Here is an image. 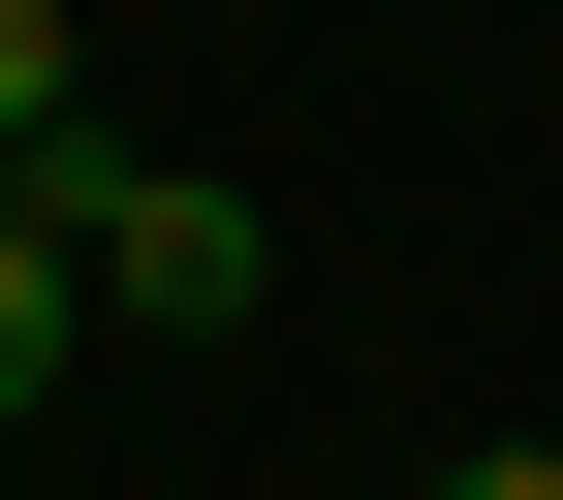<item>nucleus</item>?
Wrapping results in <instances>:
<instances>
[{"label": "nucleus", "mask_w": 563, "mask_h": 500, "mask_svg": "<svg viewBox=\"0 0 563 500\" xmlns=\"http://www.w3.org/2000/svg\"><path fill=\"white\" fill-rule=\"evenodd\" d=\"M32 188H63V251H95V313H157V344H220L251 281H282V220H251L220 157H125V125H95V157H32Z\"/></svg>", "instance_id": "f257e3e1"}, {"label": "nucleus", "mask_w": 563, "mask_h": 500, "mask_svg": "<svg viewBox=\"0 0 563 500\" xmlns=\"http://www.w3.org/2000/svg\"><path fill=\"white\" fill-rule=\"evenodd\" d=\"M63 313H95V251H63V188L0 157V407H63Z\"/></svg>", "instance_id": "f03ea898"}, {"label": "nucleus", "mask_w": 563, "mask_h": 500, "mask_svg": "<svg viewBox=\"0 0 563 500\" xmlns=\"http://www.w3.org/2000/svg\"><path fill=\"white\" fill-rule=\"evenodd\" d=\"M0 157H95V32L63 0H0Z\"/></svg>", "instance_id": "7ed1b4c3"}, {"label": "nucleus", "mask_w": 563, "mask_h": 500, "mask_svg": "<svg viewBox=\"0 0 563 500\" xmlns=\"http://www.w3.org/2000/svg\"><path fill=\"white\" fill-rule=\"evenodd\" d=\"M439 500H563V438H470V469H439Z\"/></svg>", "instance_id": "20e7f679"}]
</instances>
